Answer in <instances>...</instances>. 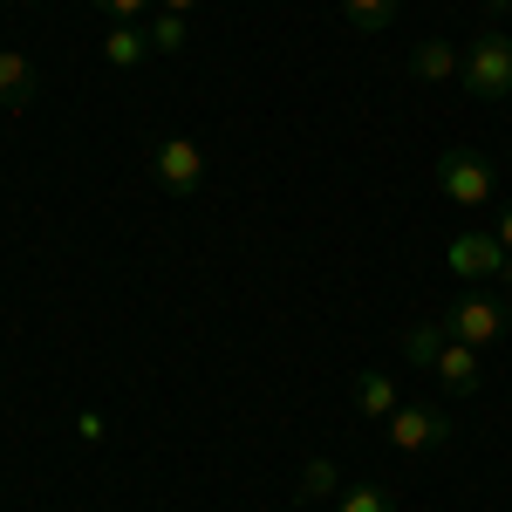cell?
<instances>
[{
    "instance_id": "11",
    "label": "cell",
    "mask_w": 512,
    "mask_h": 512,
    "mask_svg": "<svg viewBox=\"0 0 512 512\" xmlns=\"http://www.w3.org/2000/svg\"><path fill=\"white\" fill-rule=\"evenodd\" d=\"M103 62H110V69H137V62H151V35H144V21H117V28L103 35Z\"/></svg>"
},
{
    "instance_id": "3",
    "label": "cell",
    "mask_w": 512,
    "mask_h": 512,
    "mask_svg": "<svg viewBox=\"0 0 512 512\" xmlns=\"http://www.w3.org/2000/svg\"><path fill=\"white\" fill-rule=\"evenodd\" d=\"M383 431H390V444L403 458H424V451H444V444L458 437V417H451L444 403H396V417Z\"/></svg>"
},
{
    "instance_id": "10",
    "label": "cell",
    "mask_w": 512,
    "mask_h": 512,
    "mask_svg": "<svg viewBox=\"0 0 512 512\" xmlns=\"http://www.w3.org/2000/svg\"><path fill=\"white\" fill-rule=\"evenodd\" d=\"M396 403H403V396H396V383L383 369H355V410H362L369 424H390Z\"/></svg>"
},
{
    "instance_id": "9",
    "label": "cell",
    "mask_w": 512,
    "mask_h": 512,
    "mask_svg": "<svg viewBox=\"0 0 512 512\" xmlns=\"http://www.w3.org/2000/svg\"><path fill=\"white\" fill-rule=\"evenodd\" d=\"M35 89H41L35 62H28L21 48H0V110H28V103H35Z\"/></svg>"
},
{
    "instance_id": "8",
    "label": "cell",
    "mask_w": 512,
    "mask_h": 512,
    "mask_svg": "<svg viewBox=\"0 0 512 512\" xmlns=\"http://www.w3.org/2000/svg\"><path fill=\"white\" fill-rule=\"evenodd\" d=\"M465 69V55H458V41H444V35H424V41H410V76L417 82H451Z\"/></svg>"
},
{
    "instance_id": "5",
    "label": "cell",
    "mask_w": 512,
    "mask_h": 512,
    "mask_svg": "<svg viewBox=\"0 0 512 512\" xmlns=\"http://www.w3.org/2000/svg\"><path fill=\"white\" fill-rule=\"evenodd\" d=\"M151 178L171 198H198L205 192V151H198L192 137H158L151 144Z\"/></svg>"
},
{
    "instance_id": "18",
    "label": "cell",
    "mask_w": 512,
    "mask_h": 512,
    "mask_svg": "<svg viewBox=\"0 0 512 512\" xmlns=\"http://www.w3.org/2000/svg\"><path fill=\"white\" fill-rule=\"evenodd\" d=\"M492 239H499V246H506V253H512V205H506V212H499V226H492Z\"/></svg>"
},
{
    "instance_id": "15",
    "label": "cell",
    "mask_w": 512,
    "mask_h": 512,
    "mask_svg": "<svg viewBox=\"0 0 512 512\" xmlns=\"http://www.w3.org/2000/svg\"><path fill=\"white\" fill-rule=\"evenodd\" d=\"M335 512H396V499L383 485H349V492L335 499Z\"/></svg>"
},
{
    "instance_id": "16",
    "label": "cell",
    "mask_w": 512,
    "mask_h": 512,
    "mask_svg": "<svg viewBox=\"0 0 512 512\" xmlns=\"http://www.w3.org/2000/svg\"><path fill=\"white\" fill-rule=\"evenodd\" d=\"M335 458H308V472H301V499H328L335 492Z\"/></svg>"
},
{
    "instance_id": "2",
    "label": "cell",
    "mask_w": 512,
    "mask_h": 512,
    "mask_svg": "<svg viewBox=\"0 0 512 512\" xmlns=\"http://www.w3.org/2000/svg\"><path fill=\"white\" fill-rule=\"evenodd\" d=\"M506 294H492V287H472V294H458V301H451V308H444V335H451V342H472V349H492V342H499V335H506Z\"/></svg>"
},
{
    "instance_id": "1",
    "label": "cell",
    "mask_w": 512,
    "mask_h": 512,
    "mask_svg": "<svg viewBox=\"0 0 512 512\" xmlns=\"http://www.w3.org/2000/svg\"><path fill=\"white\" fill-rule=\"evenodd\" d=\"M458 82H465V96H478V103H506L512 96V35L506 28H485V35L465 48Z\"/></svg>"
},
{
    "instance_id": "13",
    "label": "cell",
    "mask_w": 512,
    "mask_h": 512,
    "mask_svg": "<svg viewBox=\"0 0 512 512\" xmlns=\"http://www.w3.org/2000/svg\"><path fill=\"white\" fill-rule=\"evenodd\" d=\"M437 349H444V321H417V328H403V362L410 369H431L437 362Z\"/></svg>"
},
{
    "instance_id": "7",
    "label": "cell",
    "mask_w": 512,
    "mask_h": 512,
    "mask_svg": "<svg viewBox=\"0 0 512 512\" xmlns=\"http://www.w3.org/2000/svg\"><path fill=\"white\" fill-rule=\"evenodd\" d=\"M431 376H437V383H444L451 396H472L478 383H485V362H478V349H472V342H451V335H444V349H437Z\"/></svg>"
},
{
    "instance_id": "17",
    "label": "cell",
    "mask_w": 512,
    "mask_h": 512,
    "mask_svg": "<svg viewBox=\"0 0 512 512\" xmlns=\"http://www.w3.org/2000/svg\"><path fill=\"white\" fill-rule=\"evenodd\" d=\"M89 7H103V14H117V21H144L158 0H89Z\"/></svg>"
},
{
    "instance_id": "20",
    "label": "cell",
    "mask_w": 512,
    "mask_h": 512,
    "mask_svg": "<svg viewBox=\"0 0 512 512\" xmlns=\"http://www.w3.org/2000/svg\"><path fill=\"white\" fill-rule=\"evenodd\" d=\"M499 287H506V294H512V253H506V267H499Z\"/></svg>"
},
{
    "instance_id": "21",
    "label": "cell",
    "mask_w": 512,
    "mask_h": 512,
    "mask_svg": "<svg viewBox=\"0 0 512 512\" xmlns=\"http://www.w3.org/2000/svg\"><path fill=\"white\" fill-rule=\"evenodd\" d=\"M485 7H492V14H506V7H512V0H485Z\"/></svg>"
},
{
    "instance_id": "19",
    "label": "cell",
    "mask_w": 512,
    "mask_h": 512,
    "mask_svg": "<svg viewBox=\"0 0 512 512\" xmlns=\"http://www.w3.org/2000/svg\"><path fill=\"white\" fill-rule=\"evenodd\" d=\"M158 7H164V14H192L198 0H158Z\"/></svg>"
},
{
    "instance_id": "6",
    "label": "cell",
    "mask_w": 512,
    "mask_h": 512,
    "mask_svg": "<svg viewBox=\"0 0 512 512\" xmlns=\"http://www.w3.org/2000/svg\"><path fill=\"white\" fill-rule=\"evenodd\" d=\"M444 267L465 280V287H492L499 267H506V246L492 233H451L444 239Z\"/></svg>"
},
{
    "instance_id": "4",
    "label": "cell",
    "mask_w": 512,
    "mask_h": 512,
    "mask_svg": "<svg viewBox=\"0 0 512 512\" xmlns=\"http://www.w3.org/2000/svg\"><path fill=\"white\" fill-rule=\"evenodd\" d=\"M431 178L451 205H492V198H499V171L478 158V151H437Z\"/></svg>"
},
{
    "instance_id": "14",
    "label": "cell",
    "mask_w": 512,
    "mask_h": 512,
    "mask_svg": "<svg viewBox=\"0 0 512 512\" xmlns=\"http://www.w3.org/2000/svg\"><path fill=\"white\" fill-rule=\"evenodd\" d=\"M144 35H151V55H185V41H192V28H185V14H151L144 21Z\"/></svg>"
},
{
    "instance_id": "12",
    "label": "cell",
    "mask_w": 512,
    "mask_h": 512,
    "mask_svg": "<svg viewBox=\"0 0 512 512\" xmlns=\"http://www.w3.org/2000/svg\"><path fill=\"white\" fill-rule=\"evenodd\" d=\"M342 21H349L355 35H390L396 21H403V0H342Z\"/></svg>"
}]
</instances>
